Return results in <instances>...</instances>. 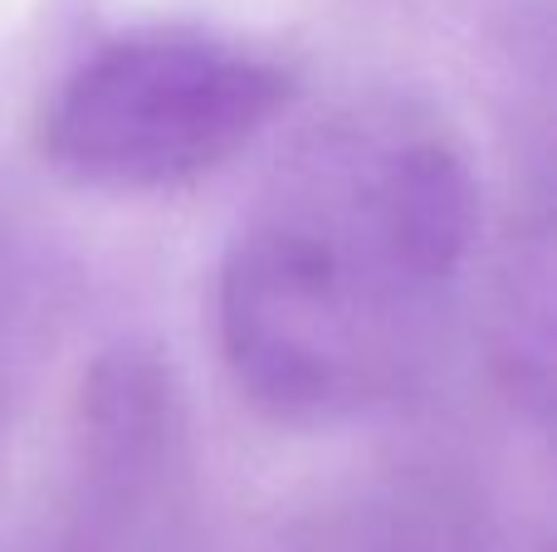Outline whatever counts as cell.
<instances>
[{
  "label": "cell",
  "mask_w": 557,
  "mask_h": 552,
  "mask_svg": "<svg viewBox=\"0 0 557 552\" xmlns=\"http://www.w3.org/2000/svg\"><path fill=\"white\" fill-rule=\"evenodd\" d=\"M480 235L460 137L411 98H357L294 137L235 221L215 338L274 426L386 406L435 348Z\"/></svg>",
  "instance_id": "cell-1"
},
{
  "label": "cell",
  "mask_w": 557,
  "mask_h": 552,
  "mask_svg": "<svg viewBox=\"0 0 557 552\" xmlns=\"http://www.w3.org/2000/svg\"><path fill=\"white\" fill-rule=\"evenodd\" d=\"M294 93L288 64L235 35L176 20L133 25L54 78L35 147L78 191H182L235 162Z\"/></svg>",
  "instance_id": "cell-2"
}]
</instances>
